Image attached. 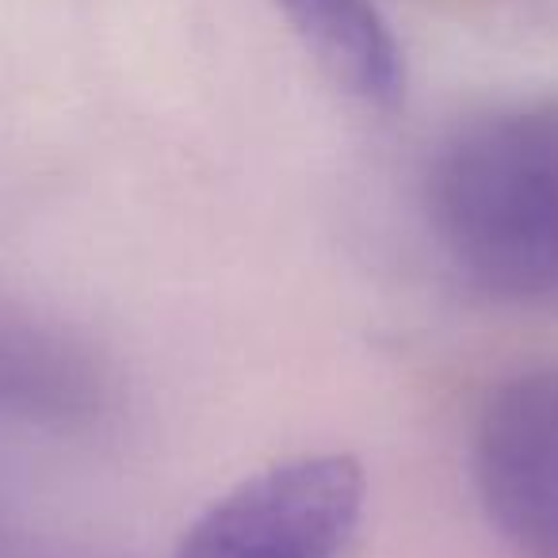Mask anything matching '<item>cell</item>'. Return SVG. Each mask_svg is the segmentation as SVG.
<instances>
[{"instance_id":"4","label":"cell","mask_w":558,"mask_h":558,"mask_svg":"<svg viewBox=\"0 0 558 558\" xmlns=\"http://www.w3.org/2000/svg\"><path fill=\"white\" fill-rule=\"evenodd\" d=\"M104 405V372L77 333L0 299V413L81 425Z\"/></svg>"},{"instance_id":"5","label":"cell","mask_w":558,"mask_h":558,"mask_svg":"<svg viewBox=\"0 0 558 558\" xmlns=\"http://www.w3.org/2000/svg\"><path fill=\"white\" fill-rule=\"evenodd\" d=\"M329 81L375 111L405 100V54L375 0H279Z\"/></svg>"},{"instance_id":"2","label":"cell","mask_w":558,"mask_h":558,"mask_svg":"<svg viewBox=\"0 0 558 558\" xmlns=\"http://www.w3.org/2000/svg\"><path fill=\"white\" fill-rule=\"evenodd\" d=\"M364 512V466L295 456L241 478L184 527L172 558H341Z\"/></svg>"},{"instance_id":"3","label":"cell","mask_w":558,"mask_h":558,"mask_svg":"<svg viewBox=\"0 0 558 558\" xmlns=\"http://www.w3.org/2000/svg\"><path fill=\"white\" fill-rule=\"evenodd\" d=\"M474 486L517 558H558V367L489 390L474 425Z\"/></svg>"},{"instance_id":"1","label":"cell","mask_w":558,"mask_h":558,"mask_svg":"<svg viewBox=\"0 0 558 558\" xmlns=\"http://www.w3.org/2000/svg\"><path fill=\"white\" fill-rule=\"evenodd\" d=\"M444 256L497 299L558 295V100L456 131L428 172Z\"/></svg>"}]
</instances>
